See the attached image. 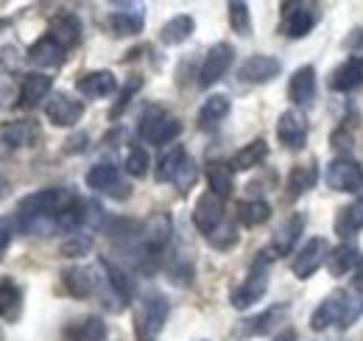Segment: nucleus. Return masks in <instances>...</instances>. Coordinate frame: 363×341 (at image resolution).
Returning a JSON list of instances; mask_svg holds the SVG:
<instances>
[{
    "mask_svg": "<svg viewBox=\"0 0 363 341\" xmlns=\"http://www.w3.org/2000/svg\"><path fill=\"white\" fill-rule=\"evenodd\" d=\"M73 199H76V196H70L65 188H45V190H37V193L26 196V199L17 205V218H20L23 229H31L40 218H56Z\"/></svg>",
    "mask_w": 363,
    "mask_h": 341,
    "instance_id": "f257e3e1",
    "label": "nucleus"
},
{
    "mask_svg": "<svg viewBox=\"0 0 363 341\" xmlns=\"http://www.w3.org/2000/svg\"><path fill=\"white\" fill-rule=\"evenodd\" d=\"M305 224H308V218L305 213H291L285 221H282V227L274 232V241L269 244V249H263L255 263H263V266H269L272 260L277 257H288L294 255V249H296V244H299V238L305 235Z\"/></svg>",
    "mask_w": 363,
    "mask_h": 341,
    "instance_id": "f03ea898",
    "label": "nucleus"
},
{
    "mask_svg": "<svg viewBox=\"0 0 363 341\" xmlns=\"http://www.w3.org/2000/svg\"><path fill=\"white\" fill-rule=\"evenodd\" d=\"M324 182L335 193H363V168L352 157H335L327 163Z\"/></svg>",
    "mask_w": 363,
    "mask_h": 341,
    "instance_id": "7ed1b4c3",
    "label": "nucleus"
},
{
    "mask_svg": "<svg viewBox=\"0 0 363 341\" xmlns=\"http://www.w3.org/2000/svg\"><path fill=\"white\" fill-rule=\"evenodd\" d=\"M171 232H174V221H171V215L168 213H154L148 221H145V227H143V249H140V255L143 260H151V266L160 260V255L165 252V247H168V241H171ZM143 260H140V269H143Z\"/></svg>",
    "mask_w": 363,
    "mask_h": 341,
    "instance_id": "20e7f679",
    "label": "nucleus"
},
{
    "mask_svg": "<svg viewBox=\"0 0 363 341\" xmlns=\"http://www.w3.org/2000/svg\"><path fill=\"white\" fill-rule=\"evenodd\" d=\"M168 299L162 297V294H151V297L143 299V305H140V310H137V341H154L160 333H162V328H165V322H168Z\"/></svg>",
    "mask_w": 363,
    "mask_h": 341,
    "instance_id": "39448f33",
    "label": "nucleus"
},
{
    "mask_svg": "<svg viewBox=\"0 0 363 341\" xmlns=\"http://www.w3.org/2000/svg\"><path fill=\"white\" fill-rule=\"evenodd\" d=\"M318 23V6L316 3H302V0H288L282 3V31L291 40L308 37Z\"/></svg>",
    "mask_w": 363,
    "mask_h": 341,
    "instance_id": "423d86ee",
    "label": "nucleus"
},
{
    "mask_svg": "<svg viewBox=\"0 0 363 341\" xmlns=\"http://www.w3.org/2000/svg\"><path fill=\"white\" fill-rule=\"evenodd\" d=\"M140 134L151 146H168L182 134V124L179 118H174V115H168L162 109H148L140 118Z\"/></svg>",
    "mask_w": 363,
    "mask_h": 341,
    "instance_id": "0eeeda50",
    "label": "nucleus"
},
{
    "mask_svg": "<svg viewBox=\"0 0 363 341\" xmlns=\"http://www.w3.org/2000/svg\"><path fill=\"white\" fill-rule=\"evenodd\" d=\"M266 291H269V269L263 263H255L252 271L246 274V280L238 288H232L229 305L235 310H246V308H252L255 302H260L266 297Z\"/></svg>",
    "mask_w": 363,
    "mask_h": 341,
    "instance_id": "6e6552de",
    "label": "nucleus"
},
{
    "mask_svg": "<svg viewBox=\"0 0 363 341\" xmlns=\"http://www.w3.org/2000/svg\"><path fill=\"white\" fill-rule=\"evenodd\" d=\"M327 255H330V247H327V238H308L299 249H296V255H294V263H291V271L299 277V280H308V277H313L318 269L327 263Z\"/></svg>",
    "mask_w": 363,
    "mask_h": 341,
    "instance_id": "1a4fd4ad",
    "label": "nucleus"
},
{
    "mask_svg": "<svg viewBox=\"0 0 363 341\" xmlns=\"http://www.w3.org/2000/svg\"><path fill=\"white\" fill-rule=\"evenodd\" d=\"M45 115L56 129H70L82 121L84 104L76 101V98H70L67 92H53L45 104Z\"/></svg>",
    "mask_w": 363,
    "mask_h": 341,
    "instance_id": "9d476101",
    "label": "nucleus"
},
{
    "mask_svg": "<svg viewBox=\"0 0 363 341\" xmlns=\"http://www.w3.org/2000/svg\"><path fill=\"white\" fill-rule=\"evenodd\" d=\"M235 62V48L229 43H218L210 48V53L204 56V65L199 70V85L213 87L216 82H221L227 76V70Z\"/></svg>",
    "mask_w": 363,
    "mask_h": 341,
    "instance_id": "9b49d317",
    "label": "nucleus"
},
{
    "mask_svg": "<svg viewBox=\"0 0 363 341\" xmlns=\"http://www.w3.org/2000/svg\"><path fill=\"white\" fill-rule=\"evenodd\" d=\"M277 140L291 151L305 148V143H308V118H305V112L285 109L279 115V121H277Z\"/></svg>",
    "mask_w": 363,
    "mask_h": 341,
    "instance_id": "f8f14e48",
    "label": "nucleus"
},
{
    "mask_svg": "<svg viewBox=\"0 0 363 341\" xmlns=\"http://www.w3.org/2000/svg\"><path fill=\"white\" fill-rule=\"evenodd\" d=\"M347 308H350V294H347V291H333V294L313 310V316H311V330H313V333H324V330L333 328L335 322H344Z\"/></svg>",
    "mask_w": 363,
    "mask_h": 341,
    "instance_id": "ddd939ff",
    "label": "nucleus"
},
{
    "mask_svg": "<svg viewBox=\"0 0 363 341\" xmlns=\"http://www.w3.org/2000/svg\"><path fill=\"white\" fill-rule=\"evenodd\" d=\"M90 190H101V193H112L115 199H129V185H121V170L112 163H95L87 176H84Z\"/></svg>",
    "mask_w": 363,
    "mask_h": 341,
    "instance_id": "4468645a",
    "label": "nucleus"
},
{
    "mask_svg": "<svg viewBox=\"0 0 363 341\" xmlns=\"http://www.w3.org/2000/svg\"><path fill=\"white\" fill-rule=\"evenodd\" d=\"M193 224L199 232L213 235L221 224H224V199H218L216 193H201L196 207H193Z\"/></svg>",
    "mask_w": 363,
    "mask_h": 341,
    "instance_id": "2eb2a0df",
    "label": "nucleus"
},
{
    "mask_svg": "<svg viewBox=\"0 0 363 341\" xmlns=\"http://www.w3.org/2000/svg\"><path fill=\"white\" fill-rule=\"evenodd\" d=\"M279 70H282L279 59H274L269 53H255V56H249V59L240 65L238 76H240L246 85H266V82H272V79L279 76Z\"/></svg>",
    "mask_w": 363,
    "mask_h": 341,
    "instance_id": "dca6fc26",
    "label": "nucleus"
},
{
    "mask_svg": "<svg viewBox=\"0 0 363 341\" xmlns=\"http://www.w3.org/2000/svg\"><path fill=\"white\" fill-rule=\"evenodd\" d=\"M48 37L56 45H62L65 50H70V48H76L82 43V20L76 14H70V11H62V14H56L50 20Z\"/></svg>",
    "mask_w": 363,
    "mask_h": 341,
    "instance_id": "f3484780",
    "label": "nucleus"
},
{
    "mask_svg": "<svg viewBox=\"0 0 363 341\" xmlns=\"http://www.w3.org/2000/svg\"><path fill=\"white\" fill-rule=\"evenodd\" d=\"M288 98L302 107V104H311L316 98V67L313 65H302L294 70L291 82H288Z\"/></svg>",
    "mask_w": 363,
    "mask_h": 341,
    "instance_id": "a211bd4d",
    "label": "nucleus"
},
{
    "mask_svg": "<svg viewBox=\"0 0 363 341\" xmlns=\"http://www.w3.org/2000/svg\"><path fill=\"white\" fill-rule=\"evenodd\" d=\"M115 87H118V79L112 70H90L76 82V90L84 98H106L115 92Z\"/></svg>",
    "mask_w": 363,
    "mask_h": 341,
    "instance_id": "6ab92c4d",
    "label": "nucleus"
},
{
    "mask_svg": "<svg viewBox=\"0 0 363 341\" xmlns=\"http://www.w3.org/2000/svg\"><path fill=\"white\" fill-rule=\"evenodd\" d=\"M62 286L70 297L76 299H87L95 291V274H92L87 266H67L62 271Z\"/></svg>",
    "mask_w": 363,
    "mask_h": 341,
    "instance_id": "aec40b11",
    "label": "nucleus"
},
{
    "mask_svg": "<svg viewBox=\"0 0 363 341\" xmlns=\"http://www.w3.org/2000/svg\"><path fill=\"white\" fill-rule=\"evenodd\" d=\"M50 87H53V79L45 76V73H28L20 85V104L26 109H34L40 107L45 98H50Z\"/></svg>",
    "mask_w": 363,
    "mask_h": 341,
    "instance_id": "412c9836",
    "label": "nucleus"
},
{
    "mask_svg": "<svg viewBox=\"0 0 363 341\" xmlns=\"http://www.w3.org/2000/svg\"><path fill=\"white\" fill-rule=\"evenodd\" d=\"M363 85V56H350L347 62H341L333 73L330 87L335 92H352Z\"/></svg>",
    "mask_w": 363,
    "mask_h": 341,
    "instance_id": "4be33fe9",
    "label": "nucleus"
},
{
    "mask_svg": "<svg viewBox=\"0 0 363 341\" xmlns=\"http://www.w3.org/2000/svg\"><path fill=\"white\" fill-rule=\"evenodd\" d=\"M65 336H67V341H106L109 328L101 316H82L73 325H67Z\"/></svg>",
    "mask_w": 363,
    "mask_h": 341,
    "instance_id": "5701e85b",
    "label": "nucleus"
},
{
    "mask_svg": "<svg viewBox=\"0 0 363 341\" xmlns=\"http://www.w3.org/2000/svg\"><path fill=\"white\" fill-rule=\"evenodd\" d=\"M358 260H361L358 247H355L352 241H341L338 247L330 249V255H327V269H330L333 277H344V274H350V271L358 266Z\"/></svg>",
    "mask_w": 363,
    "mask_h": 341,
    "instance_id": "b1692460",
    "label": "nucleus"
},
{
    "mask_svg": "<svg viewBox=\"0 0 363 341\" xmlns=\"http://www.w3.org/2000/svg\"><path fill=\"white\" fill-rule=\"evenodd\" d=\"M65 53H67V50H65L62 45H56L45 34L43 40H37V43L31 45V50H28V62H31V65H37V67L53 70V67H62Z\"/></svg>",
    "mask_w": 363,
    "mask_h": 341,
    "instance_id": "393cba45",
    "label": "nucleus"
},
{
    "mask_svg": "<svg viewBox=\"0 0 363 341\" xmlns=\"http://www.w3.org/2000/svg\"><path fill=\"white\" fill-rule=\"evenodd\" d=\"M266 157H269V143H266L263 137H257V140H252V143H246V146H240V148L235 151L229 168L252 170V168H257L260 163H266Z\"/></svg>",
    "mask_w": 363,
    "mask_h": 341,
    "instance_id": "a878e982",
    "label": "nucleus"
},
{
    "mask_svg": "<svg viewBox=\"0 0 363 341\" xmlns=\"http://www.w3.org/2000/svg\"><path fill=\"white\" fill-rule=\"evenodd\" d=\"M23 313V291L11 277H0V319L17 322Z\"/></svg>",
    "mask_w": 363,
    "mask_h": 341,
    "instance_id": "bb28decb",
    "label": "nucleus"
},
{
    "mask_svg": "<svg viewBox=\"0 0 363 341\" xmlns=\"http://www.w3.org/2000/svg\"><path fill=\"white\" fill-rule=\"evenodd\" d=\"M101 269H104V274H106V283H109V288L115 291V297L121 299V305L132 302V294H135V283L129 280L126 269H121L118 263H112V260H106V257H101Z\"/></svg>",
    "mask_w": 363,
    "mask_h": 341,
    "instance_id": "cd10ccee",
    "label": "nucleus"
},
{
    "mask_svg": "<svg viewBox=\"0 0 363 341\" xmlns=\"http://www.w3.org/2000/svg\"><path fill=\"white\" fill-rule=\"evenodd\" d=\"M193 31H196V20H193L190 14H177V17H171V20L160 28V43L174 48V45L187 43Z\"/></svg>",
    "mask_w": 363,
    "mask_h": 341,
    "instance_id": "c85d7f7f",
    "label": "nucleus"
},
{
    "mask_svg": "<svg viewBox=\"0 0 363 341\" xmlns=\"http://www.w3.org/2000/svg\"><path fill=\"white\" fill-rule=\"evenodd\" d=\"M0 137L11 148H26L37 140V126H34V121H9L0 131Z\"/></svg>",
    "mask_w": 363,
    "mask_h": 341,
    "instance_id": "c756f323",
    "label": "nucleus"
},
{
    "mask_svg": "<svg viewBox=\"0 0 363 341\" xmlns=\"http://www.w3.org/2000/svg\"><path fill=\"white\" fill-rule=\"evenodd\" d=\"M232 173H235V170L229 168V163H221V160L207 163V185H210V193H216L218 199L232 196Z\"/></svg>",
    "mask_w": 363,
    "mask_h": 341,
    "instance_id": "7c9ffc66",
    "label": "nucleus"
},
{
    "mask_svg": "<svg viewBox=\"0 0 363 341\" xmlns=\"http://www.w3.org/2000/svg\"><path fill=\"white\" fill-rule=\"evenodd\" d=\"M227 115H229V98L224 92H216V95H210V98L201 104V109H199V126L201 129L216 126V124H221Z\"/></svg>",
    "mask_w": 363,
    "mask_h": 341,
    "instance_id": "2f4dec72",
    "label": "nucleus"
},
{
    "mask_svg": "<svg viewBox=\"0 0 363 341\" xmlns=\"http://www.w3.org/2000/svg\"><path fill=\"white\" fill-rule=\"evenodd\" d=\"M361 229H363V199L347 205V207H341L338 215H335V232L341 238H350V235H355Z\"/></svg>",
    "mask_w": 363,
    "mask_h": 341,
    "instance_id": "473e14b6",
    "label": "nucleus"
},
{
    "mask_svg": "<svg viewBox=\"0 0 363 341\" xmlns=\"http://www.w3.org/2000/svg\"><path fill=\"white\" fill-rule=\"evenodd\" d=\"M272 218V205L266 199H249L238 205V221L243 227H260Z\"/></svg>",
    "mask_w": 363,
    "mask_h": 341,
    "instance_id": "72a5a7b5",
    "label": "nucleus"
},
{
    "mask_svg": "<svg viewBox=\"0 0 363 341\" xmlns=\"http://www.w3.org/2000/svg\"><path fill=\"white\" fill-rule=\"evenodd\" d=\"M143 11L135 9V11H115L112 17H109V28H112V34L115 37H135L143 31Z\"/></svg>",
    "mask_w": 363,
    "mask_h": 341,
    "instance_id": "f704fd0d",
    "label": "nucleus"
},
{
    "mask_svg": "<svg viewBox=\"0 0 363 341\" xmlns=\"http://www.w3.org/2000/svg\"><path fill=\"white\" fill-rule=\"evenodd\" d=\"M316 185V168L313 166H294L288 173V196L299 199L302 193H308Z\"/></svg>",
    "mask_w": 363,
    "mask_h": 341,
    "instance_id": "c9c22d12",
    "label": "nucleus"
},
{
    "mask_svg": "<svg viewBox=\"0 0 363 341\" xmlns=\"http://www.w3.org/2000/svg\"><path fill=\"white\" fill-rule=\"evenodd\" d=\"M184 157H187V151L182 148V146H171L162 157H160V163H157V182H174V176H177V170L182 168V163H184Z\"/></svg>",
    "mask_w": 363,
    "mask_h": 341,
    "instance_id": "e433bc0d",
    "label": "nucleus"
},
{
    "mask_svg": "<svg viewBox=\"0 0 363 341\" xmlns=\"http://www.w3.org/2000/svg\"><path fill=\"white\" fill-rule=\"evenodd\" d=\"M285 313H288V305H274L269 310H263L260 316H255L252 322H246V325H249L246 333H249V336H263V333H269L274 325H279V322L285 319Z\"/></svg>",
    "mask_w": 363,
    "mask_h": 341,
    "instance_id": "4c0bfd02",
    "label": "nucleus"
},
{
    "mask_svg": "<svg viewBox=\"0 0 363 341\" xmlns=\"http://www.w3.org/2000/svg\"><path fill=\"white\" fill-rule=\"evenodd\" d=\"M84 210H87V205H84L82 199H73L62 213L53 218V224H56L59 229H65V232H76V229L87 221V213H84Z\"/></svg>",
    "mask_w": 363,
    "mask_h": 341,
    "instance_id": "58836bf2",
    "label": "nucleus"
},
{
    "mask_svg": "<svg viewBox=\"0 0 363 341\" xmlns=\"http://www.w3.org/2000/svg\"><path fill=\"white\" fill-rule=\"evenodd\" d=\"M229 26H232L235 34H240V37H249V34H252L249 3H243V0H232V3H229Z\"/></svg>",
    "mask_w": 363,
    "mask_h": 341,
    "instance_id": "ea45409f",
    "label": "nucleus"
},
{
    "mask_svg": "<svg viewBox=\"0 0 363 341\" xmlns=\"http://www.w3.org/2000/svg\"><path fill=\"white\" fill-rule=\"evenodd\" d=\"M123 168H126L129 176H137V179L145 176L148 168H151V157H148V151H145L143 146H132L129 154H126V166H123Z\"/></svg>",
    "mask_w": 363,
    "mask_h": 341,
    "instance_id": "a19ab883",
    "label": "nucleus"
},
{
    "mask_svg": "<svg viewBox=\"0 0 363 341\" xmlns=\"http://www.w3.org/2000/svg\"><path fill=\"white\" fill-rule=\"evenodd\" d=\"M140 87H143V79H140V76H132V79L126 82L123 92L118 95V104H115V107L109 109V118H112V121H115V118H121V115L126 112V107L132 104V98H135L137 92H140Z\"/></svg>",
    "mask_w": 363,
    "mask_h": 341,
    "instance_id": "79ce46f5",
    "label": "nucleus"
},
{
    "mask_svg": "<svg viewBox=\"0 0 363 341\" xmlns=\"http://www.w3.org/2000/svg\"><path fill=\"white\" fill-rule=\"evenodd\" d=\"M90 249H92V238L90 235H70L62 247H59V252H62V257H84V255H90Z\"/></svg>",
    "mask_w": 363,
    "mask_h": 341,
    "instance_id": "37998d69",
    "label": "nucleus"
},
{
    "mask_svg": "<svg viewBox=\"0 0 363 341\" xmlns=\"http://www.w3.org/2000/svg\"><path fill=\"white\" fill-rule=\"evenodd\" d=\"M210 238V244L216 247V249H232L235 244H238V227L232 224V221H224L213 235H207Z\"/></svg>",
    "mask_w": 363,
    "mask_h": 341,
    "instance_id": "c03bdc74",
    "label": "nucleus"
},
{
    "mask_svg": "<svg viewBox=\"0 0 363 341\" xmlns=\"http://www.w3.org/2000/svg\"><path fill=\"white\" fill-rule=\"evenodd\" d=\"M196 176H199L196 163H193V157L187 154V157H184V163H182V168L177 170V176H174V185L179 188V193H187V190L196 185Z\"/></svg>",
    "mask_w": 363,
    "mask_h": 341,
    "instance_id": "a18cd8bd",
    "label": "nucleus"
},
{
    "mask_svg": "<svg viewBox=\"0 0 363 341\" xmlns=\"http://www.w3.org/2000/svg\"><path fill=\"white\" fill-rule=\"evenodd\" d=\"M11 238H14V227L9 218H0V257L6 255V249L11 247Z\"/></svg>",
    "mask_w": 363,
    "mask_h": 341,
    "instance_id": "49530a36",
    "label": "nucleus"
},
{
    "mask_svg": "<svg viewBox=\"0 0 363 341\" xmlns=\"http://www.w3.org/2000/svg\"><path fill=\"white\" fill-rule=\"evenodd\" d=\"M87 140H90V137L82 131V134H76V137H70V140L65 143V151H67V154H82V151L87 148Z\"/></svg>",
    "mask_w": 363,
    "mask_h": 341,
    "instance_id": "de8ad7c7",
    "label": "nucleus"
},
{
    "mask_svg": "<svg viewBox=\"0 0 363 341\" xmlns=\"http://www.w3.org/2000/svg\"><path fill=\"white\" fill-rule=\"evenodd\" d=\"M274 341H299V336H296V330L285 328V330H282V333H279V336H277Z\"/></svg>",
    "mask_w": 363,
    "mask_h": 341,
    "instance_id": "09e8293b",
    "label": "nucleus"
},
{
    "mask_svg": "<svg viewBox=\"0 0 363 341\" xmlns=\"http://www.w3.org/2000/svg\"><path fill=\"white\" fill-rule=\"evenodd\" d=\"M355 283L363 286V257L358 260V266H355Z\"/></svg>",
    "mask_w": 363,
    "mask_h": 341,
    "instance_id": "8fccbe9b",
    "label": "nucleus"
},
{
    "mask_svg": "<svg viewBox=\"0 0 363 341\" xmlns=\"http://www.w3.org/2000/svg\"><path fill=\"white\" fill-rule=\"evenodd\" d=\"M6 193H9V182H6V176H0V202H3Z\"/></svg>",
    "mask_w": 363,
    "mask_h": 341,
    "instance_id": "3c124183",
    "label": "nucleus"
}]
</instances>
